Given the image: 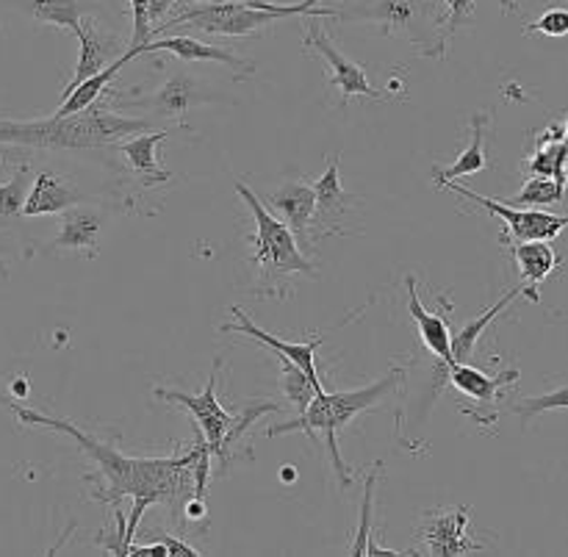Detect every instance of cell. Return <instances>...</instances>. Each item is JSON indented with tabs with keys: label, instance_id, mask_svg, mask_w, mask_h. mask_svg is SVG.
<instances>
[{
	"label": "cell",
	"instance_id": "1",
	"mask_svg": "<svg viewBox=\"0 0 568 557\" xmlns=\"http://www.w3.org/2000/svg\"><path fill=\"white\" fill-rule=\"evenodd\" d=\"M0 403L9 405L17 414V419L26 422V425H39L50 427V431L67 433L78 442V447L94 460L98 466V477H103V486L94 488L92 497L100 499L105 505L120 503L122 497L133 499H150V503H175L178 494L183 492V477H192L194 480V460H197L200 449H203L205 438L197 431V444H194L192 453L186 455H172V458H128V455L116 453L109 444H100L98 438L87 436L83 431H78L75 425L64 419H53V416L37 414V411H28L22 405L9 403V399L0 397Z\"/></svg>",
	"mask_w": 568,
	"mask_h": 557
},
{
	"label": "cell",
	"instance_id": "2",
	"mask_svg": "<svg viewBox=\"0 0 568 557\" xmlns=\"http://www.w3.org/2000/svg\"><path fill=\"white\" fill-rule=\"evenodd\" d=\"M148 120L114 114L109 109H87L70 117L17 122L0 120V144H20L39 150H100L131 133L148 131Z\"/></svg>",
	"mask_w": 568,
	"mask_h": 557
},
{
	"label": "cell",
	"instance_id": "3",
	"mask_svg": "<svg viewBox=\"0 0 568 557\" xmlns=\"http://www.w3.org/2000/svg\"><path fill=\"white\" fill-rule=\"evenodd\" d=\"M403 377H405V369L392 366L386 377H381V381L372 383V386L355 388V392L327 394L325 388H322V392H316V397L311 399V405L297 416V419L272 425L270 431H266V436L277 438V436H283V433H297V431L308 433L311 438L322 436L325 438L327 453H331L333 469H336L338 483H342V488H349L353 486V477H349L347 464H344L342 453H338V433H342L344 427L355 419V416L366 414L369 408L381 405L383 397H388V394L399 386V381H403Z\"/></svg>",
	"mask_w": 568,
	"mask_h": 557
},
{
	"label": "cell",
	"instance_id": "4",
	"mask_svg": "<svg viewBox=\"0 0 568 557\" xmlns=\"http://www.w3.org/2000/svg\"><path fill=\"white\" fill-rule=\"evenodd\" d=\"M342 22H369L386 37H405L427 59L447 55V9L438 0H342Z\"/></svg>",
	"mask_w": 568,
	"mask_h": 557
},
{
	"label": "cell",
	"instance_id": "5",
	"mask_svg": "<svg viewBox=\"0 0 568 557\" xmlns=\"http://www.w3.org/2000/svg\"><path fill=\"white\" fill-rule=\"evenodd\" d=\"M236 192L239 198L244 200L250 211H253V220H255V253H253V266H258L261 275H264V286L266 294L272 288H288L286 277L288 275H308L316 277V266L300 253L297 247V239L294 233L266 209L264 203L258 200V194L247 186V183L239 181L236 183Z\"/></svg>",
	"mask_w": 568,
	"mask_h": 557
},
{
	"label": "cell",
	"instance_id": "6",
	"mask_svg": "<svg viewBox=\"0 0 568 557\" xmlns=\"http://www.w3.org/2000/svg\"><path fill=\"white\" fill-rule=\"evenodd\" d=\"M277 20H286V17L244 3H231V0H209V3L189 6V9L172 14L170 22L159 26L155 33L194 31L214 33V37H253Z\"/></svg>",
	"mask_w": 568,
	"mask_h": 557
},
{
	"label": "cell",
	"instance_id": "7",
	"mask_svg": "<svg viewBox=\"0 0 568 557\" xmlns=\"http://www.w3.org/2000/svg\"><path fill=\"white\" fill-rule=\"evenodd\" d=\"M442 189L447 192L460 194L464 200H471L475 205H483L488 214L499 216L508 227V233L503 236V242H555L560 233L566 231V214H547V211H538V209H514V205L503 203L497 198H483V194L471 192V189L460 186L458 181L453 183H444Z\"/></svg>",
	"mask_w": 568,
	"mask_h": 557
},
{
	"label": "cell",
	"instance_id": "8",
	"mask_svg": "<svg viewBox=\"0 0 568 557\" xmlns=\"http://www.w3.org/2000/svg\"><path fill=\"white\" fill-rule=\"evenodd\" d=\"M483 544L471 536V508L455 505V508H436L422 516L416 527V549L408 555H466L480 553Z\"/></svg>",
	"mask_w": 568,
	"mask_h": 557
},
{
	"label": "cell",
	"instance_id": "9",
	"mask_svg": "<svg viewBox=\"0 0 568 557\" xmlns=\"http://www.w3.org/2000/svg\"><path fill=\"white\" fill-rule=\"evenodd\" d=\"M216 377H220V361H214V372L209 377V386H205L203 394H186L175 392V388H155V397L164 399V403L183 405L186 411H192V416L197 419V431L205 436V444H209L211 455L220 458L222 466L231 464L225 453V438L233 427V416L227 414L225 408L216 399Z\"/></svg>",
	"mask_w": 568,
	"mask_h": 557
},
{
	"label": "cell",
	"instance_id": "10",
	"mask_svg": "<svg viewBox=\"0 0 568 557\" xmlns=\"http://www.w3.org/2000/svg\"><path fill=\"white\" fill-rule=\"evenodd\" d=\"M316 20H320V17H316ZM316 20L314 17H305V22H308L305 44L314 48V53L322 55V61L327 64V72H331V87L338 89V94H342V105H347L349 98L383 100V92H377V89L369 83L366 67L358 64V61L347 59V55L333 44V39L322 31Z\"/></svg>",
	"mask_w": 568,
	"mask_h": 557
},
{
	"label": "cell",
	"instance_id": "11",
	"mask_svg": "<svg viewBox=\"0 0 568 557\" xmlns=\"http://www.w3.org/2000/svg\"><path fill=\"white\" fill-rule=\"evenodd\" d=\"M314 220H311V244L320 242L322 236H336V233H344L342 222L347 220L349 211H353V200L342 186V178H338V159L331 161L325 170V175L314 183Z\"/></svg>",
	"mask_w": 568,
	"mask_h": 557
},
{
	"label": "cell",
	"instance_id": "12",
	"mask_svg": "<svg viewBox=\"0 0 568 557\" xmlns=\"http://www.w3.org/2000/svg\"><path fill=\"white\" fill-rule=\"evenodd\" d=\"M139 55L142 53H155V50H166V53L178 55L183 64H194V61H214V64L231 67L236 72V78H250L255 72L253 61L242 59V55L231 53L225 48H216V44L200 42L194 37H183V33H175V37H153L148 44H131Z\"/></svg>",
	"mask_w": 568,
	"mask_h": 557
},
{
	"label": "cell",
	"instance_id": "13",
	"mask_svg": "<svg viewBox=\"0 0 568 557\" xmlns=\"http://www.w3.org/2000/svg\"><path fill=\"white\" fill-rule=\"evenodd\" d=\"M266 209H275L277 216H281L283 225L294 233L297 244H305L311 247V220H314V209H316V198H314V186L303 181H288L283 183L281 189L266 198Z\"/></svg>",
	"mask_w": 568,
	"mask_h": 557
},
{
	"label": "cell",
	"instance_id": "14",
	"mask_svg": "<svg viewBox=\"0 0 568 557\" xmlns=\"http://www.w3.org/2000/svg\"><path fill=\"white\" fill-rule=\"evenodd\" d=\"M231 311H233V316H236V325H222V333H244V336L255 338V342H261L264 347L275 350L277 355H283V358H288L292 364H297L300 369L311 377V381H320V372H316V350H320V344L325 342V336H316L314 342L288 344V342H281L277 336H272V333L261 331V327L255 325V322L250 320V316L244 314L239 305H233Z\"/></svg>",
	"mask_w": 568,
	"mask_h": 557
},
{
	"label": "cell",
	"instance_id": "15",
	"mask_svg": "<svg viewBox=\"0 0 568 557\" xmlns=\"http://www.w3.org/2000/svg\"><path fill=\"white\" fill-rule=\"evenodd\" d=\"M203 100H209V94L200 89V83L194 81L192 75H186V72H178V75H172L153 98L131 100L128 105L148 109L159 117H170V120H181L194 103H203Z\"/></svg>",
	"mask_w": 568,
	"mask_h": 557
},
{
	"label": "cell",
	"instance_id": "16",
	"mask_svg": "<svg viewBox=\"0 0 568 557\" xmlns=\"http://www.w3.org/2000/svg\"><path fill=\"white\" fill-rule=\"evenodd\" d=\"M83 200V194L72 186L67 178L55 175V172H39L33 178V186L28 192L26 205H22V216H48L61 214V211L72 209Z\"/></svg>",
	"mask_w": 568,
	"mask_h": 557
},
{
	"label": "cell",
	"instance_id": "17",
	"mask_svg": "<svg viewBox=\"0 0 568 557\" xmlns=\"http://www.w3.org/2000/svg\"><path fill=\"white\" fill-rule=\"evenodd\" d=\"M444 381H447L449 386L458 388L464 397L475 399V403L494 405L497 403V394L503 392L505 386H516V381H519V369H508L503 372V375L491 377L469 364H449L444 366Z\"/></svg>",
	"mask_w": 568,
	"mask_h": 557
},
{
	"label": "cell",
	"instance_id": "18",
	"mask_svg": "<svg viewBox=\"0 0 568 557\" xmlns=\"http://www.w3.org/2000/svg\"><path fill=\"white\" fill-rule=\"evenodd\" d=\"M488 125H491V114H488V111H477V114L471 117L469 148H466L464 153L455 159V164L447 166V170H442V166H433V181H436L438 189H442L444 183L460 181V178H469V175H477V172L488 170V164H491V159H488V153H486Z\"/></svg>",
	"mask_w": 568,
	"mask_h": 557
},
{
	"label": "cell",
	"instance_id": "19",
	"mask_svg": "<svg viewBox=\"0 0 568 557\" xmlns=\"http://www.w3.org/2000/svg\"><path fill=\"white\" fill-rule=\"evenodd\" d=\"M72 33H75L78 44H81V53H78L75 75H72V81L67 83V89L61 98H67V94H70L78 83L87 81V78H92L94 72L103 70L105 64H111L109 59L116 48V44H111L109 37H103V33L98 31V26H92V17H83V22Z\"/></svg>",
	"mask_w": 568,
	"mask_h": 557
},
{
	"label": "cell",
	"instance_id": "20",
	"mask_svg": "<svg viewBox=\"0 0 568 557\" xmlns=\"http://www.w3.org/2000/svg\"><path fill=\"white\" fill-rule=\"evenodd\" d=\"M405 286H408V311L410 316L419 325L422 344L430 350V355H436V361H442L444 366L449 364V342H453V331H449V322L442 314H433L425 308V303L419 300V288H416V277H405Z\"/></svg>",
	"mask_w": 568,
	"mask_h": 557
},
{
	"label": "cell",
	"instance_id": "21",
	"mask_svg": "<svg viewBox=\"0 0 568 557\" xmlns=\"http://www.w3.org/2000/svg\"><path fill=\"white\" fill-rule=\"evenodd\" d=\"M516 297H530V292H527V288L521 286V283H519V286L508 288V292H505L503 297H499L497 303L491 305V308L483 311V314L477 316V320L466 322L464 331H460V333H453V342H449V364H469V358H471V355H475V347H477V342H480L483 333L488 331V325H491V322L497 320V316L503 314V311L508 308V305L514 303Z\"/></svg>",
	"mask_w": 568,
	"mask_h": 557
},
{
	"label": "cell",
	"instance_id": "22",
	"mask_svg": "<svg viewBox=\"0 0 568 557\" xmlns=\"http://www.w3.org/2000/svg\"><path fill=\"white\" fill-rule=\"evenodd\" d=\"M103 220H100L98 211L92 209H72L61 211L59 222V236L53 239L50 250H87L89 255L98 253V236Z\"/></svg>",
	"mask_w": 568,
	"mask_h": 557
},
{
	"label": "cell",
	"instance_id": "23",
	"mask_svg": "<svg viewBox=\"0 0 568 557\" xmlns=\"http://www.w3.org/2000/svg\"><path fill=\"white\" fill-rule=\"evenodd\" d=\"M166 136H170L166 131L144 133V136H136V133H133L131 139H125V142L116 148V150H120L122 159H125V164L131 166V170L136 172L139 181L148 183V186H155V183H166L172 178V172L161 170L159 155H155V150H159V144L164 142Z\"/></svg>",
	"mask_w": 568,
	"mask_h": 557
},
{
	"label": "cell",
	"instance_id": "24",
	"mask_svg": "<svg viewBox=\"0 0 568 557\" xmlns=\"http://www.w3.org/2000/svg\"><path fill=\"white\" fill-rule=\"evenodd\" d=\"M514 261L516 266H519L521 286H525L527 292H530V297L538 303V300H541L538 286L555 272V266H558V253H555V247L549 242H519L514 244Z\"/></svg>",
	"mask_w": 568,
	"mask_h": 557
},
{
	"label": "cell",
	"instance_id": "25",
	"mask_svg": "<svg viewBox=\"0 0 568 557\" xmlns=\"http://www.w3.org/2000/svg\"><path fill=\"white\" fill-rule=\"evenodd\" d=\"M136 55H139L136 50L128 48L125 53L116 55V59L111 61V64H105L103 70L94 72L92 78H87V81L78 83V87L72 89L70 94H67V98H61V105H59V109H55V117H70V114H78V111L92 109L94 100H98L100 94H103V89L109 87V83L114 81L116 75H120L122 67H125L131 59H136Z\"/></svg>",
	"mask_w": 568,
	"mask_h": 557
},
{
	"label": "cell",
	"instance_id": "26",
	"mask_svg": "<svg viewBox=\"0 0 568 557\" xmlns=\"http://www.w3.org/2000/svg\"><path fill=\"white\" fill-rule=\"evenodd\" d=\"M281 358V392L286 394L288 403L303 414L311 405V399L316 397V392H322V381H311L297 364H292L288 358L277 355Z\"/></svg>",
	"mask_w": 568,
	"mask_h": 557
},
{
	"label": "cell",
	"instance_id": "27",
	"mask_svg": "<svg viewBox=\"0 0 568 557\" xmlns=\"http://www.w3.org/2000/svg\"><path fill=\"white\" fill-rule=\"evenodd\" d=\"M31 17L48 26L75 31L87 17V6L81 0H31Z\"/></svg>",
	"mask_w": 568,
	"mask_h": 557
},
{
	"label": "cell",
	"instance_id": "28",
	"mask_svg": "<svg viewBox=\"0 0 568 557\" xmlns=\"http://www.w3.org/2000/svg\"><path fill=\"white\" fill-rule=\"evenodd\" d=\"M566 194L564 183L552 181V178H527L525 189L516 198L503 200V203L514 205V209H536V205H555L560 203Z\"/></svg>",
	"mask_w": 568,
	"mask_h": 557
},
{
	"label": "cell",
	"instance_id": "29",
	"mask_svg": "<svg viewBox=\"0 0 568 557\" xmlns=\"http://www.w3.org/2000/svg\"><path fill=\"white\" fill-rule=\"evenodd\" d=\"M28 183H31V170L28 164H20V170L0 186V220H11V216L22 214V205L28 198Z\"/></svg>",
	"mask_w": 568,
	"mask_h": 557
},
{
	"label": "cell",
	"instance_id": "30",
	"mask_svg": "<svg viewBox=\"0 0 568 557\" xmlns=\"http://www.w3.org/2000/svg\"><path fill=\"white\" fill-rule=\"evenodd\" d=\"M383 475V464L372 466V472L366 475L364 483V503H361V525L355 533V544L349 547V555H366L369 549V530H372V505H375V486L377 477Z\"/></svg>",
	"mask_w": 568,
	"mask_h": 557
},
{
	"label": "cell",
	"instance_id": "31",
	"mask_svg": "<svg viewBox=\"0 0 568 557\" xmlns=\"http://www.w3.org/2000/svg\"><path fill=\"white\" fill-rule=\"evenodd\" d=\"M231 3L253 6L261 11H275L281 17H336V9H320V0H300V3H286V0H231Z\"/></svg>",
	"mask_w": 568,
	"mask_h": 557
},
{
	"label": "cell",
	"instance_id": "32",
	"mask_svg": "<svg viewBox=\"0 0 568 557\" xmlns=\"http://www.w3.org/2000/svg\"><path fill=\"white\" fill-rule=\"evenodd\" d=\"M568 405V392L566 386H560L558 392L547 394V397H536V399H519V403L510 405V414H516L519 419L530 422L532 416L541 414V411H555V408H566Z\"/></svg>",
	"mask_w": 568,
	"mask_h": 557
},
{
	"label": "cell",
	"instance_id": "33",
	"mask_svg": "<svg viewBox=\"0 0 568 557\" xmlns=\"http://www.w3.org/2000/svg\"><path fill=\"white\" fill-rule=\"evenodd\" d=\"M525 33H544V37L552 39H566L568 33V11L560 6V9H549L538 17L536 22L525 26Z\"/></svg>",
	"mask_w": 568,
	"mask_h": 557
},
{
	"label": "cell",
	"instance_id": "34",
	"mask_svg": "<svg viewBox=\"0 0 568 557\" xmlns=\"http://www.w3.org/2000/svg\"><path fill=\"white\" fill-rule=\"evenodd\" d=\"M477 0H444V9H447V42L460 31L464 26H469L471 17H475Z\"/></svg>",
	"mask_w": 568,
	"mask_h": 557
},
{
	"label": "cell",
	"instance_id": "35",
	"mask_svg": "<svg viewBox=\"0 0 568 557\" xmlns=\"http://www.w3.org/2000/svg\"><path fill=\"white\" fill-rule=\"evenodd\" d=\"M131 9H133V39H131V44H148L150 42L148 0H131Z\"/></svg>",
	"mask_w": 568,
	"mask_h": 557
},
{
	"label": "cell",
	"instance_id": "36",
	"mask_svg": "<svg viewBox=\"0 0 568 557\" xmlns=\"http://www.w3.org/2000/svg\"><path fill=\"white\" fill-rule=\"evenodd\" d=\"M178 0H148V26H150V39H153V26L159 28V22L164 20L172 11Z\"/></svg>",
	"mask_w": 568,
	"mask_h": 557
},
{
	"label": "cell",
	"instance_id": "37",
	"mask_svg": "<svg viewBox=\"0 0 568 557\" xmlns=\"http://www.w3.org/2000/svg\"><path fill=\"white\" fill-rule=\"evenodd\" d=\"M161 544H164V549H166V557H200V553L194 547H189L186 541H181V538H175V536H164L161 538Z\"/></svg>",
	"mask_w": 568,
	"mask_h": 557
},
{
	"label": "cell",
	"instance_id": "38",
	"mask_svg": "<svg viewBox=\"0 0 568 557\" xmlns=\"http://www.w3.org/2000/svg\"><path fill=\"white\" fill-rule=\"evenodd\" d=\"M183 510H186L189 521H203L205 514H209V510H205V497H194L192 494V499L183 505Z\"/></svg>",
	"mask_w": 568,
	"mask_h": 557
},
{
	"label": "cell",
	"instance_id": "39",
	"mask_svg": "<svg viewBox=\"0 0 568 557\" xmlns=\"http://www.w3.org/2000/svg\"><path fill=\"white\" fill-rule=\"evenodd\" d=\"M516 9H519V0H503V11H505V14H514Z\"/></svg>",
	"mask_w": 568,
	"mask_h": 557
}]
</instances>
